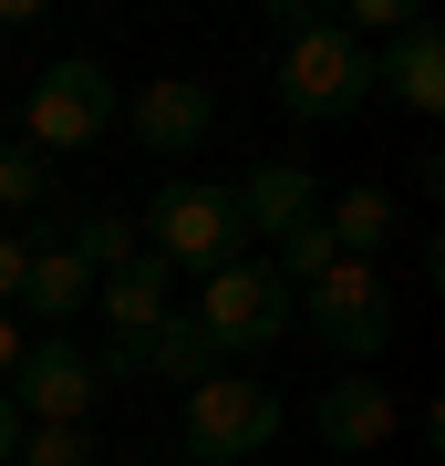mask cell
<instances>
[{"mask_svg": "<svg viewBox=\"0 0 445 466\" xmlns=\"http://www.w3.org/2000/svg\"><path fill=\"white\" fill-rule=\"evenodd\" d=\"M280 104L300 125H342V115H363L373 104V52L342 32V21H321V11H300V0H280Z\"/></svg>", "mask_w": 445, "mask_h": 466, "instance_id": "cell-1", "label": "cell"}, {"mask_svg": "<svg viewBox=\"0 0 445 466\" xmlns=\"http://www.w3.org/2000/svg\"><path fill=\"white\" fill-rule=\"evenodd\" d=\"M146 259L166 269H228L248 259V218H238V187H217V177H166L156 198H146Z\"/></svg>", "mask_w": 445, "mask_h": 466, "instance_id": "cell-2", "label": "cell"}, {"mask_svg": "<svg viewBox=\"0 0 445 466\" xmlns=\"http://www.w3.org/2000/svg\"><path fill=\"white\" fill-rule=\"evenodd\" d=\"M290 332L331 342L342 363H373L383 342H394V280H383V259H331L311 280L290 290Z\"/></svg>", "mask_w": 445, "mask_h": 466, "instance_id": "cell-3", "label": "cell"}, {"mask_svg": "<svg viewBox=\"0 0 445 466\" xmlns=\"http://www.w3.org/2000/svg\"><path fill=\"white\" fill-rule=\"evenodd\" d=\"M125 115V94H115V73L94 63V52H63V63L32 84V104H21V146L32 156H83V146H104Z\"/></svg>", "mask_w": 445, "mask_h": 466, "instance_id": "cell-4", "label": "cell"}, {"mask_svg": "<svg viewBox=\"0 0 445 466\" xmlns=\"http://www.w3.org/2000/svg\"><path fill=\"white\" fill-rule=\"evenodd\" d=\"M187 321L217 342V363H228V352H269V342H290V280L248 249V259H228V269L197 280V311Z\"/></svg>", "mask_w": 445, "mask_h": 466, "instance_id": "cell-5", "label": "cell"}, {"mask_svg": "<svg viewBox=\"0 0 445 466\" xmlns=\"http://www.w3.org/2000/svg\"><path fill=\"white\" fill-rule=\"evenodd\" d=\"M290 404L269 394V383H248V373H207V383H187V466H248L280 435Z\"/></svg>", "mask_w": 445, "mask_h": 466, "instance_id": "cell-6", "label": "cell"}, {"mask_svg": "<svg viewBox=\"0 0 445 466\" xmlns=\"http://www.w3.org/2000/svg\"><path fill=\"white\" fill-rule=\"evenodd\" d=\"M0 394L21 404V425H83L104 404V363L83 342H63V332H32V352L11 363V383Z\"/></svg>", "mask_w": 445, "mask_h": 466, "instance_id": "cell-7", "label": "cell"}, {"mask_svg": "<svg viewBox=\"0 0 445 466\" xmlns=\"http://www.w3.org/2000/svg\"><path fill=\"white\" fill-rule=\"evenodd\" d=\"M125 125H135V146H146L156 167H187V156L217 146V94L197 84V73H156V84H135Z\"/></svg>", "mask_w": 445, "mask_h": 466, "instance_id": "cell-8", "label": "cell"}, {"mask_svg": "<svg viewBox=\"0 0 445 466\" xmlns=\"http://www.w3.org/2000/svg\"><path fill=\"white\" fill-rule=\"evenodd\" d=\"M394 425H404V404L383 394L373 373H342V383L311 404V435H321L331 456H373V446H394Z\"/></svg>", "mask_w": 445, "mask_h": 466, "instance_id": "cell-9", "label": "cell"}, {"mask_svg": "<svg viewBox=\"0 0 445 466\" xmlns=\"http://www.w3.org/2000/svg\"><path fill=\"white\" fill-rule=\"evenodd\" d=\"M238 218H248V249H259V238H290L300 218H321V177L300 167V156H269V167L238 177Z\"/></svg>", "mask_w": 445, "mask_h": 466, "instance_id": "cell-10", "label": "cell"}, {"mask_svg": "<svg viewBox=\"0 0 445 466\" xmlns=\"http://www.w3.org/2000/svg\"><path fill=\"white\" fill-rule=\"evenodd\" d=\"M94 311H104V332H115V342H146L156 321L177 311V269L135 249V259L115 269V280H94Z\"/></svg>", "mask_w": 445, "mask_h": 466, "instance_id": "cell-11", "label": "cell"}, {"mask_svg": "<svg viewBox=\"0 0 445 466\" xmlns=\"http://www.w3.org/2000/svg\"><path fill=\"white\" fill-rule=\"evenodd\" d=\"M373 94H394L404 115H445V32L414 21L394 32V52H373Z\"/></svg>", "mask_w": 445, "mask_h": 466, "instance_id": "cell-12", "label": "cell"}, {"mask_svg": "<svg viewBox=\"0 0 445 466\" xmlns=\"http://www.w3.org/2000/svg\"><path fill=\"white\" fill-rule=\"evenodd\" d=\"M104 373H156V383H207V373H217V342H207V332H197V321H187V311H166V321H156L146 342H115V363H104Z\"/></svg>", "mask_w": 445, "mask_h": 466, "instance_id": "cell-13", "label": "cell"}, {"mask_svg": "<svg viewBox=\"0 0 445 466\" xmlns=\"http://www.w3.org/2000/svg\"><path fill=\"white\" fill-rule=\"evenodd\" d=\"M32 249V269H21V300L42 311V332H63V321L94 300V269H83L73 249H63V228H42V238H21Z\"/></svg>", "mask_w": 445, "mask_h": 466, "instance_id": "cell-14", "label": "cell"}, {"mask_svg": "<svg viewBox=\"0 0 445 466\" xmlns=\"http://www.w3.org/2000/svg\"><path fill=\"white\" fill-rule=\"evenodd\" d=\"M321 228H331V249H342V259H373L383 238H394V198H383V187H342Z\"/></svg>", "mask_w": 445, "mask_h": 466, "instance_id": "cell-15", "label": "cell"}, {"mask_svg": "<svg viewBox=\"0 0 445 466\" xmlns=\"http://www.w3.org/2000/svg\"><path fill=\"white\" fill-rule=\"evenodd\" d=\"M63 249H73L83 269H94V280H115V269L135 259V218H115V208H94V218H73V228H63Z\"/></svg>", "mask_w": 445, "mask_h": 466, "instance_id": "cell-16", "label": "cell"}, {"mask_svg": "<svg viewBox=\"0 0 445 466\" xmlns=\"http://www.w3.org/2000/svg\"><path fill=\"white\" fill-rule=\"evenodd\" d=\"M331 259H342V249H331V228H321V218H300V228L290 238H269V269H280V280L300 290V280H311V269H331Z\"/></svg>", "mask_w": 445, "mask_h": 466, "instance_id": "cell-17", "label": "cell"}, {"mask_svg": "<svg viewBox=\"0 0 445 466\" xmlns=\"http://www.w3.org/2000/svg\"><path fill=\"white\" fill-rule=\"evenodd\" d=\"M11 466H94V435H83V425H21V456Z\"/></svg>", "mask_w": 445, "mask_h": 466, "instance_id": "cell-18", "label": "cell"}, {"mask_svg": "<svg viewBox=\"0 0 445 466\" xmlns=\"http://www.w3.org/2000/svg\"><path fill=\"white\" fill-rule=\"evenodd\" d=\"M414 21H425V11H414V0H352V11H342V32H352V42L373 52V42H394V32H414Z\"/></svg>", "mask_w": 445, "mask_h": 466, "instance_id": "cell-19", "label": "cell"}, {"mask_svg": "<svg viewBox=\"0 0 445 466\" xmlns=\"http://www.w3.org/2000/svg\"><path fill=\"white\" fill-rule=\"evenodd\" d=\"M42 198H52L42 156H32V146H21V135H11V146H0V208H42Z\"/></svg>", "mask_w": 445, "mask_h": 466, "instance_id": "cell-20", "label": "cell"}, {"mask_svg": "<svg viewBox=\"0 0 445 466\" xmlns=\"http://www.w3.org/2000/svg\"><path fill=\"white\" fill-rule=\"evenodd\" d=\"M21 269H32V249H21L11 228H0V311H11V300H21Z\"/></svg>", "mask_w": 445, "mask_h": 466, "instance_id": "cell-21", "label": "cell"}, {"mask_svg": "<svg viewBox=\"0 0 445 466\" xmlns=\"http://www.w3.org/2000/svg\"><path fill=\"white\" fill-rule=\"evenodd\" d=\"M21 352H32V332H21L11 311H0V383H11V363H21Z\"/></svg>", "mask_w": 445, "mask_h": 466, "instance_id": "cell-22", "label": "cell"}, {"mask_svg": "<svg viewBox=\"0 0 445 466\" xmlns=\"http://www.w3.org/2000/svg\"><path fill=\"white\" fill-rule=\"evenodd\" d=\"M11 456H21V404L0 394V466H11Z\"/></svg>", "mask_w": 445, "mask_h": 466, "instance_id": "cell-23", "label": "cell"}]
</instances>
